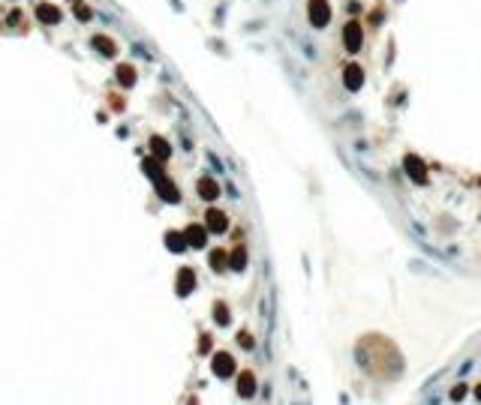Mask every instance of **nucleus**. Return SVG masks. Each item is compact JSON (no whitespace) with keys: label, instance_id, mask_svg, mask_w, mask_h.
Listing matches in <instances>:
<instances>
[{"label":"nucleus","instance_id":"4468645a","mask_svg":"<svg viewBox=\"0 0 481 405\" xmlns=\"http://www.w3.org/2000/svg\"><path fill=\"white\" fill-rule=\"evenodd\" d=\"M183 240H187V237H183V234H177V231H172V234H169V249H175V252H180L183 246H187V243H183Z\"/></svg>","mask_w":481,"mask_h":405},{"label":"nucleus","instance_id":"0eeeda50","mask_svg":"<svg viewBox=\"0 0 481 405\" xmlns=\"http://www.w3.org/2000/svg\"><path fill=\"white\" fill-rule=\"evenodd\" d=\"M183 237H187L190 246H205L208 243V228L205 225H190L187 231H183Z\"/></svg>","mask_w":481,"mask_h":405},{"label":"nucleus","instance_id":"423d86ee","mask_svg":"<svg viewBox=\"0 0 481 405\" xmlns=\"http://www.w3.org/2000/svg\"><path fill=\"white\" fill-rule=\"evenodd\" d=\"M406 171H409V177L415 183H424L427 180V168H424V162L418 156H406Z\"/></svg>","mask_w":481,"mask_h":405},{"label":"nucleus","instance_id":"39448f33","mask_svg":"<svg viewBox=\"0 0 481 405\" xmlns=\"http://www.w3.org/2000/svg\"><path fill=\"white\" fill-rule=\"evenodd\" d=\"M211 366H214V375H219V378H229V375L235 372V360H232L229 354H217Z\"/></svg>","mask_w":481,"mask_h":405},{"label":"nucleus","instance_id":"f03ea898","mask_svg":"<svg viewBox=\"0 0 481 405\" xmlns=\"http://www.w3.org/2000/svg\"><path fill=\"white\" fill-rule=\"evenodd\" d=\"M361 42H364V30H361V24H358V21H349V24L343 27V45H346V51H358Z\"/></svg>","mask_w":481,"mask_h":405},{"label":"nucleus","instance_id":"9d476101","mask_svg":"<svg viewBox=\"0 0 481 405\" xmlns=\"http://www.w3.org/2000/svg\"><path fill=\"white\" fill-rule=\"evenodd\" d=\"M238 393H241V396H253V393H256V375H253V372H241V378H238Z\"/></svg>","mask_w":481,"mask_h":405},{"label":"nucleus","instance_id":"7ed1b4c3","mask_svg":"<svg viewBox=\"0 0 481 405\" xmlns=\"http://www.w3.org/2000/svg\"><path fill=\"white\" fill-rule=\"evenodd\" d=\"M205 228L208 231H217V234H223L229 228V219L223 210H208V219H205Z\"/></svg>","mask_w":481,"mask_h":405},{"label":"nucleus","instance_id":"9b49d317","mask_svg":"<svg viewBox=\"0 0 481 405\" xmlns=\"http://www.w3.org/2000/svg\"><path fill=\"white\" fill-rule=\"evenodd\" d=\"M229 264H232L235 270H244V267H247V249H244V246H238V249L229 255Z\"/></svg>","mask_w":481,"mask_h":405},{"label":"nucleus","instance_id":"a211bd4d","mask_svg":"<svg viewBox=\"0 0 481 405\" xmlns=\"http://www.w3.org/2000/svg\"><path fill=\"white\" fill-rule=\"evenodd\" d=\"M466 390H469L466 384H457V387L451 390V399H454V402H457V399H463V396H466Z\"/></svg>","mask_w":481,"mask_h":405},{"label":"nucleus","instance_id":"ddd939ff","mask_svg":"<svg viewBox=\"0 0 481 405\" xmlns=\"http://www.w3.org/2000/svg\"><path fill=\"white\" fill-rule=\"evenodd\" d=\"M211 264H214V270H223V267L229 264V255H226L223 249H214V252H211Z\"/></svg>","mask_w":481,"mask_h":405},{"label":"nucleus","instance_id":"20e7f679","mask_svg":"<svg viewBox=\"0 0 481 405\" xmlns=\"http://www.w3.org/2000/svg\"><path fill=\"white\" fill-rule=\"evenodd\" d=\"M343 84H346L349 90H361V84H364V72H361V66L349 63V66L343 69Z\"/></svg>","mask_w":481,"mask_h":405},{"label":"nucleus","instance_id":"f8f14e48","mask_svg":"<svg viewBox=\"0 0 481 405\" xmlns=\"http://www.w3.org/2000/svg\"><path fill=\"white\" fill-rule=\"evenodd\" d=\"M157 186H160V195L166 198V201H177V186H172V183L169 180H157Z\"/></svg>","mask_w":481,"mask_h":405},{"label":"nucleus","instance_id":"f3484780","mask_svg":"<svg viewBox=\"0 0 481 405\" xmlns=\"http://www.w3.org/2000/svg\"><path fill=\"white\" fill-rule=\"evenodd\" d=\"M214 318H217L219 324H229V309H226L223 303H217V306H214Z\"/></svg>","mask_w":481,"mask_h":405},{"label":"nucleus","instance_id":"aec40b11","mask_svg":"<svg viewBox=\"0 0 481 405\" xmlns=\"http://www.w3.org/2000/svg\"><path fill=\"white\" fill-rule=\"evenodd\" d=\"M475 399H478V402H481V384H478V387H475Z\"/></svg>","mask_w":481,"mask_h":405},{"label":"nucleus","instance_id":"6ab92c4d","mask_svg":"<svg viewBox=\"0 0 481 405\" xmlns=\"http://www.w3.org/2000/svg\"><path fill=\"white\" fill-rule=\"evenodd\" d=\"M241 345H244V348H253V339H250V333H247V330L241 333Z\"/></svg>","mask_w":481,"mask_h":405},{"label":"nucleus","instance_id":"2eb2a0df","mask_svg":"<svg viewBox=\"0 0 481 405\" xmlns=\"http://www.w3.org/2000/svg\"><path fill=\"white\" fill-rule=\"evenodd\" d=\"M36 15H40L43 21H48V24L57 21V9H51V6H40V12H36Z\"/></svg>","mask_w":481,"mask_h":405},{"label":"nucleus","instance_id":"f257e3e1","mask_svg":"<svg viewBox=\"0 0 481 405\" xmlns=\"http://www.w3.org/2000/svg\"><path fill=\"white\" fill-rule=\"evenodd\" d=\"M307 18L313 27H325L331 21V6H328V0H310L307 3Z\"/></svg>","mask_w":481,"mask_h":405},{"label":"nucleus","instance_id":"dca6fc26","mask_svg":"<svg viewBox=\"0 0 481 405\" xmlns=\"http://www.w3.org/2000/svg\"><path fill=\"white\" fill-rule=\"evenodd\" d=\"M151 144H154V153H157L160 159H166V156H169V144H166L163 138H154Z\"/></svg>","mask_w":481,"mask_h":405},{"label":"nucleus","instance_id":"6e6552de","mask_svg":"<svg viewBox=\"0 0 481 405\" xmlns=\"http://www.w3.org/2000/svg\"><path fill=\"white\" fill-rule=\"evenodd\" d=\"M196 288V273L190 270V267H183L180 273H177V294H190Z\"/></svg>","mask_w":481,"mask_h":405},{"label":"nucleus","instance_id":"1a4fd4ad","mask_svg":"<svg viewBox=\"0 0 481 405\" xmlns=\"http://www.w3.org/2000/svg\"><path fill=\"white\" fill-rule=\"evenodd\" d=\"M199 195H202V198H208V201H214V198L219 195V186H217V180H211V177H202V180H199Z\"/></svg>","mask_w":481,"mask_h":405}]
</instances>
